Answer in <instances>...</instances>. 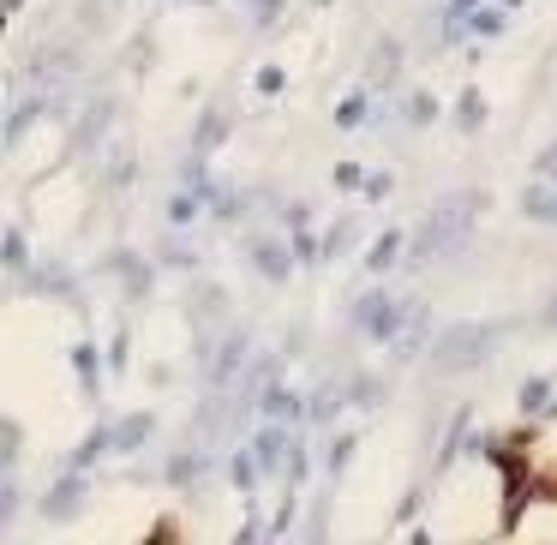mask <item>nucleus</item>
Wrapping results in <instances>:
<instances>
[{"instance_id":"nucleus-1","label":"nucleus","mask_w":557,"mask_h":545,"mask_svg":"<svg viewBox=\"0 0 557 545\" xmlns=\"http://www.w3.org/2000/svg\"><path fill=\"white\" fill-rule=\"evenodd\" d=\"M492 198H486V186H462V192H444L432 210H426V222H420V234L408 240V270H426V264H438V258H456V252H468V240H474V222H480V210H486Z\"/></svg>"},{"instance_id":"nucleus-2","label":"nucleus","mask_w":557,"mask_h":545,"mask_svg":"<svg viewBox=\"0 0 557 545\" xmlns=\"http://www.w3.org/2000/svg\"><path fill=\"white\" fill-rule=\"evenodd\" d=\"M498 336H504V324H444L438 336H432V372L438 378H456V372H474V366H486L492 360V348H498Z\"/></svg>"},{"instance_id":"nucleus-3","label":"nucleus","mask_w":557,"mask_h":545,"mask_svg":"<svg viewBox=\"0 0 557 545\" xmlns=\"http://www.w3.org/2000/svg\"><path fill=\"white\" fill-rule=\"evenodd\" d=\"M414 324V300H396L390 288H366L360 300H354V330L366 336V342H384V348H396V336Z\"/></svg>"},{"instance_id":"nucleus-4","label":"nucleus","mask_w":557,"mask_h":545,"mask_svg":"<svg viewBox=\"0 0 557 545\" xmlns=\"http://www.w3.org/2000/svg\"><path fill=\"white\" fill-rule=\"evenodd\" d=\"M72 72H78V42H60V36H54V42H36V48H30V84H48V90H54V84H66Z\"/></svg>"},{"instance_id":"nucleus-5","label":"nucleus","mask_w":557,"mask_h":545,"mask_svg":"<svg viewBox=\"0 0 557 545\" xmlns=\"http://www.w3.org/2000/svg\"><path fill=\"white\" fill-rule=\"evenodd\" d=\"M294 444H300L294 420H264V432L252 438V456H258V468H264V474H288V456H294Z\"/></svg>"},{"instance_id":"nucleus-6","label":"nucleus","mask_w":557,"mask_h":545,"mask_svg":"<svg viewBox=\"0 0 557 545\" xmlns=\"http://www.w3.org/2000/svg\"><path fill=\"white\" fill-rule=\"evenodd\" d=\"M246 252H252V270L264 276V282H288L294 270H300V252H294V240H246Z\"/></svg>"},{"instance_id":"nucleus-7","label":"nucleus","mask_w":557,"mask_h":545,"mask_svg":"<svg viewBox=\"0 0 557 545\" xmlns=\"http://www.w3.org/2000/svg\"><path fill=\"white\" fill-rule=\"evenodd\" d=\"M84 492H90L84 468H66V480H54V486H48V498H42V516H48V522H72V516L84 510Z\"/></svg>"},{"instance_id":"nucleus-8","label":"nucleus","mask_w":557,"mask_h":545,"mask_svg":"<svg viewBox=\"0 0 557 545\" xmlns=\"http://www.w3.org/2000/svg\"><path fill=\"white\" fill-rule=\"evenodd\" d=\"M402 78V42L396 36H384V42H372V54H366V84H396Z\"/></svg>"},{"instance_id":"nucleus-9","label":"nucleus","mask_w":557,"mask_h":545,"mask_svg":"<svg viewBox=\"0 0 557 545\" xmlns=\"http://www.w3.org/2000/svg\"><path fill=\"white\" fill-rule=\"evenodd\" d=\"M150 438H156V414H150V408H138V414H126V420L114 426V456H138Z\"/></svg>"},{"instance_id":"nucleus-10","label":"nucleus","mask_w":557,"mask_h":545,"mask_svg":"<svg viewBox=\"0 0 557 545\" xmlns=\"http://www.w3.org/2000/svg\"><path fill=\"white\" fill-rule=\"evenodd\" d=\"M522 216H528V222H552L557 228V180L534 174V180L522 186Z\"/></svg>"},{"instance_id":"nucleus-11","label":"nucleus","mask_w":557,"mask_h":545,"mask_svg":"<svg viewBox=\"0 0 557 545\" xmlns=\"http://www.w3.org/2000/svg\"><path fill=\"white\" fill-rule=\"evenodd\" d=\"M258 414L264 420H306V396H294L288 384H264V396H258Z\"/></svg>"},{"instance_id":"nucleus-12","label":"nucleus","mask_w":557,"mask_h":545,"mask_svg":"<svg viewBox=\"0 0 557 545\" xmlns=\"http://www.w3.org/2000/svg\"><path fill=\"white\" fill-rule=\"evenodd\" d=\"M402 258H408V234H396V228H384V234H378V240L366 246V270H372V276L396 270Z\"/></svg>"},{"instance_id":"nucleus-13","label":"nucleus","mask_w":557,"mask_h":545,"mask_svg":"<svg viewBox=\"0 0 557 545\" xmlns=\"http://www.w3.org/2000/svg\"><path fill=\"white\" fill-rule=\"evenodd\" d=\"M342 408H354V402H348V384H336V378H330V384H318V390L306 396V420H312V426L336 420Z\"/></svg>"},{"instance_id":"nucleus-14","label":"nucleus","mask_w":557,"mask_h":545,"mask_svg":"<svg viewBox=\"0 0 557 545\" xmlns=\"http://www.w3.org/2000/svg\"><path fill=\"white\" fill-rule=\"evenodd\" d=\"M72 372H78L84 396L96 402L102 396V354H96V342H72Z\"/></svg>"},{"instance_id":"nucleus-15","label":"nucleus","mask_w":557,"mask_h":545,"mask_svg":"<svg viewBox=\"0 0 557 545\" xmlns=\"http://www.w3.org/2000/svg\"><path fill=\"white\" fill-rule=\"evenodd\" d=\"M204 210H210V198H204L198 186H180V192L168 198V228H192Z\"/></svg>"},{"instance_id":"nucleus-16","label":"nucleus","mask_w":557,"mask_h":545,"mask_svg":"<svg viewBox=\"0 0 557 545\" xmlns=\"http://www.w3.org/2000/svg\"><path fill=\"white\" fill-rule=\"evenodd\" d=\"M210 468H216V462H210L204 450H180V456L168 462V486H198V480H210Z\"/></svg>"},{"instance_id":"nucleus-17","label":"nucleus","mask_w":557,"mask_h":545,"mask_svg":"<svg viewBox=\"0 0 557 545\" xmlns=\"http://www.w3.org/2000/svg\"><path fill=\"white\" fill-rule=\"evenodd\" d=\"M42 108H48V96H42V90H36V96H24V102L12 108V120H6V150H18V138L42 120Z\"/></svg>"},{"instance_id":"nucleus-18","label":"nucleus","mask_w":557,"mask_h":545,"mask_svg":"<svg viewBox=\"0 0 557 545\" xmlns=\"http://www.w3.org/2000/svg\"><path fill=\"white\" fill-rule=\"evenodd\" d=\"M228 132H234V120H228L222 108H204V114H198V132H192V150H204V156H210Z\"/></svg>"},{"instance_id":"nucleus-19","label":"nucleus","mask_w":557,"mask_h":545,"mask_svg":"<svg viewBox=\"0 0 557 545\" xmlns=\"http://www.w3.org/2000/svg\"><path fill=\"white\" fill-rule=\"evenodd\" d=\"M108 450H114V426H90V432L78 438V450H72L66 468H90V462H102Z\"/></svg>"},{"instance_id":"nucleus-20","label":"nucleus","mask_w":557,"mask_h":545,"mask_svg":"<svg viewBox=\"0 0 557 545\" xmlns=\"http://www.w3.org/2000/svg\"><path fill=\"white\" fill-rule=\"evenodd\" d=\"M516 402H522V414H546V408L557 402V378H522Z\"/></svg>"},{"instance_id":"nucleus-21","label":"nucleus","mask_w":557,"mask_h":545,"mask_svg":"<svg viewBox=\"0 0 557 545\" xmlns=\"http://www.w3.org/2000/svg\"><path fill=\"white\" fill-rule=\"evenodd\" d=\"M354 450H360V438H354V432H336V438H330V450H324V474H330V480H342V474L354 468Z\"/></svg>"},{"instance_id":"nucleus-22","label":"nucleus","mask_w":557,"mask_h":545,"mask_svg":"<svg viewBox=\"0 0 557 545\" xmlns=\"http://www.w3.org/2000/svg\"><path fill=\"white\" fill-rule=\"evenodd\" d=\"M468 30L474 36H504L510 30V6H474L468 12Z\"/></svg>"},{"instance_id":"nucleus-23","label":"nucleus","mask_w":557,"mask_h":545,"mask_svg":"<svg viewBox=\"0 0 557 545\" xmlns=\"http://www.w3.org/2000/svg\"><path fill=\"white\" fill-rule=\"evenodd\" d=\"M456 126H462V132H480V126H486V96H480L474 84L456 96Z\"/></svg>"},{"instance_id":"nucleus-24","label":"nucleus","mask_w":557,"mask_h":545,"mask_svg":"<svg viewBox=\"0 0 557 545\" xmlns=\"http://www.w3.org/2000/svg\"><path fill=\"white\" fill-rule=\"evenodd\" d=\"M0 264H6L12 276H24V270H30V246H24V228H18V222H12V228H6V240H0Z\"/></svg>"},{"instance_id":"nucleus-25","label":"nucleus","mask_w":557,"mask_h":545,"mask_svg":"<svg viewBox=\"0 0 557 545\" xmlns=\"http://www.w3.org/2000/svg\"><path fill=\"white\" fill-rule=\"evenodd\" d=\"M438 114H444V108H438V96H432V90H414V96H408V114H402V120H408L414 132H426V126H432Z\"/></svg>"},{"instance_id":"nucleus-26","label":"nucleus","mask_w":557,"mask_h":545,"mask_svg":"<svg viewBox=\"0 0 557 545\" xmlns=\"http://www.w3.org/2000/svg\"><path fill=\"white\" fill-rule=\"evenodd\" d=\"M246 204H252L246 192H222V186L210 192V216H216V222H240V216H246Z\"/></svg>"},{"instance_id":"nucleus-27","label":"nucleus","mask_w":557,"mask_h":545,"mask_svg":"<svg viewBox=\"0 0 557 545\" xmlns=\"http://www.w3.org/2000/svg\"><path fill=\"white\" fill-rule=\"evenodd\" d=\"M348 402H354V408H378V402H384V384H378L372 372H360V378H348Z\"/></svg>"},{"instance_id":"nucleus-28","label":"nucleus","mask_w":557,"mask_h":545,"mask_svg":"<svg viewBox=\"0 0 557 545\" xmlns=\"http://www.w3.org/2000/svg\"><path fill=\"white\" fill-rule=\"evenodd\" d=\"M258 474H264V468H258V456H234V462H228V480L240 486V498H252V492H258Z\"/></svg>"},{"instance_id":"nucleus-29","label":"nucleus","mask_w":557,"mask_h":545,"mask_svg":"<svg viewBox=\"0 0 557 545\" xmlns=\"http://www.w3.org/2000/svg\"><path fill=\"white\" fill-rule=\"evenodd\" d=\"M336 126H342V132L366 126V90H354V96H342V102H336Z\"/></svg>"},{"instance_id":"nucleus-30","label":"nucleus","mask_w":557,"mask_h":545,"mask_svg":"<svg viewBox=\"0 0 557 545\" xmlns=\"http://www.w3.org/2000/svg\"><path fill=\"white\" fill-rule=\"evenodd\" d=\"M348 246H354V222H336V228L324 234V264H336Z\"/></svg>"},{"instance_id":"nucleus-31","label":"nucleus","mask_w":557,"mask_h":545,"mask_svg":"<svg viewBox=\"0 0 557 545\" xmlns=\"http://www.w3.org/2000/svg\"><path fill=\"white\" fill-rule=\"evenodd\" d=\"M162 264H168V270H198V246L168 240V246H162Z\"/></svg>"},{"instance_id":"nucleus-32","label":"nucleus","mask_w":557,"mask_h":545,"mask_svg":"<svg viewBox=\"0 0 557 545\" xmlns=\"http://www.w3.org/2000/svg\"><path fill=\"white\" fill-rule=\"evenodd\" d=\"M252 84H258V96H282V90H288V72H282V66H264Z\"/></svg>"},{"instance_id":"nucleus-33","label":"nucleus","mask_w":557,"mask_h":545,"mask_svg":"<svg viewBox=\"0 0 557 545\" xmlns=\"http://www.w3.org/2000/svg\"><path fill=\"white\" fill-rule=\"evenodd\" d=\"M276 216H282L288 228H306V222H312V204H300V198H288V204H282Z\"/></svg>"},{"instance_id":"nucleus-34","label":"nucleus","mask_w":557,"mask_h":545,"mask_svg":"<svg viewBox=\"0 0 557 545\" xmlns=\"http://www.w3.org/2000/svg\"><path fill=\"white\" fill-rule=\"evenodd\" d=\"M336 186H342V192H354V186H366V174H360V162H336Z\"/></svg>"},{"instance_id":"nucleus-35","label":"nucleus","mask_w":557,"mask_h":545,"mask_svg":"<svg viewBox=\"0 0 557 545\" xmlns=\"http://www.w3.org/2000/svg\"><path fill=\"white\" fill-rule=\"evenodd\" d=\"M390 186H396L390 174H366V186H360V192H366L372 204H384V198H390Z\"/></svg>"},{"instance_id":"nucleus-36","label":"nucleus","mask_w":557,"mask_h":545,"mask_svg":"<svg viewBox=\"0 0 557 545\" xmlns=\"http://www.w3.org/2000/svg\"><path fill=\"white\" fill-rule=\"evenodd\" d=\"M108 372H126V330H114L108 342Z\"/></svg>"},{"instance_id":"nucleus-37","label":"nucleus","mask_w":557,"mask_h":545,"mask_svg":"<svg viewBox=\"0 0 557 545\" xmlns=\"http://www.w3.org/2000/svg\"><path fill=\"white\" fill-rule=\"evenodd\" d=\"M534 174H546V180H557V138L546 144V150H540V156H534Z\"/></svg>"},{"instance_id":"nucleus-38","label":"nucleus","mask_w":557,"mask_h":545,"mask_svg":"<svg viewBox=\"0 0 557 545\" xmlns=\"http://www.w3.org/2000/svg\"><path fill=\"white\" fill-rule=\"evenodd\" d=\"M282 6H288V0H258V18H252V24H258V30H270V24H276V12H282Z\"/></svg>"},{"instance_id":"nucleus-39","label":"nucleus","mask_w":557,"mask_h":545,"mask_svg":"<svg viewBox=\"0 0 557 545\" xmlns=\"http://www.w3.org/2000/svg\"><path fill=\"white\" fill-rule=\"evenodd\" d=\"M540 504H557V462L540 468Z\"/></svg>"},{"instance_id":"nucleus-40","label":"nucleus","mask_w":557,"mask_h":545,"mask_svg":"<svg viewBox=\"0 0 557 545\" xmlns=\"http://www.w3.org/2000/svg\"><path fill=\"white\" fill-rule=\"evenodd\" d=\"M450 12H474V6H486V0H444Z\"/></svg>"},{"instance_id":"nucleus-41","label":"nucleus","mask_w":557,"mask_h":545,"mask_svg":"<svg viewBox=\"0 0 557 545\" xmlns=\"http://www.w3.org/2000/svg\"><path fill=\"white\" fill-rule=\"evenodd\" d=\"M504 6H522V0H504Z\"/></svg>"},{"instance_id":"nucleus-42","label":"nucleus","mask_w":557,"mask_h":545,"mask_svg":"<svg viewBox=\"0 0 557 545\" xmlns=\"http://www.w3.org/2000/svg\"><path fill=\"white\" fill-rule=\"evenodd\" d=\"M198 6H210V0H198Z\"/></svg>"},{"instance_id":"nucleus-43","label":"nucleus","mask_w":557,"mask_h":545,"mask_svg":"<svg viewBox=\"0 0 557 545\" xmlns=\"http://www.w3.org/2000/svg\"><path fill=\"white\" fill-rule=\"evenodd\" d=\"M312 6H324V0H312Z\"/></svg>"}]
</instances>
